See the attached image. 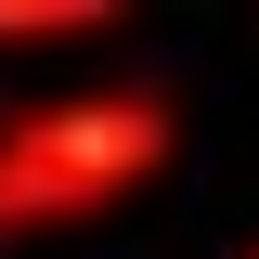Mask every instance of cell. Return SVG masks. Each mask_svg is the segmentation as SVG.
I'll list each match as a JSON object with an SVG mask.
<instances>
[{"label": "cell", "mask_w": 259, "mask_h": 259, "mask_svg": "<svg viewBox=\"0 0 259 259\" xmlns=\"http://www.w3.org/2000/svg\"><path fill=\"white\" fill-rule=\"evenodd\" d=\"M246 259H259V246H246Z\"/></svg>", "instance_id": "obj_3"}, {"label": "cell", "mask_w": 259, "mask_h": 259, "mask_svg": "<svg viewBox=\"0 0 259 259\" xmlns=\"http://www.w3.org/2000/svg\"><path fill=\"white\" fill-rule=\"evenodd\" d=\"M168 156H182V104L143 91V78H117V91H52V104H26V117H0V246L168 182Z\"/></svg>", "instance_id": "obj_1"}, {"label": "cell", "mask_w": 259, "mask_h": 259, "mask_svg": "<svg viewBox=\"0 0 259 259\" xmlns=\"http://www.w3.org/2000/svg\"><path fill=\"white\" fill-rule=\"evenodd\" d=\"M130 0H0V39H91V26H117Z\"/></svg>", "instance_id": "obj_2"}]
</instances>
